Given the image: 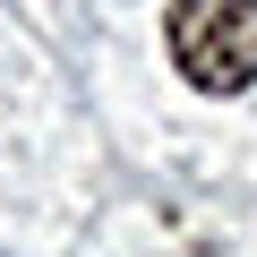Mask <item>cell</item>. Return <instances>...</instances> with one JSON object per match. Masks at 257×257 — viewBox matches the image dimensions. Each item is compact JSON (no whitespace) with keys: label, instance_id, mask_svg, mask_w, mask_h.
I'll return each instance as SVG.
<instances>
[{"label":"cell","instance_id":"6da1fadb","mask_svg":"<svg viewBox=\"0 0 257 257\" xmlns=\"http://www.w3.org/2000/svg\"><path fill=\"white\" fill-rule=\"evenodd\" d=\"M172 69L197 94L257 86V0H172Z\"/></svg>","mask_w":257,"mask_h":257}]
</instances>
